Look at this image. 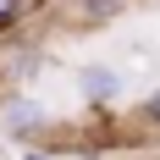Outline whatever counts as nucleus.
I'll return each mask as SVG.
<instances>
[{
	"label": "nucleus",
	"instance_id": "1",
	"mask_svg": "<svg viewBox=\"0 0 160 160\" xmlns=\"http://www.w3.org/2000/svg\"><path fill=\"white\" fill-rule=\"evenodd\" d=\"M122 88H127V83H122V72H116V66H105V61L78 66V94H83V105H99V111H105V105H116V99H122Z\"/></svg>",
	"mask_w": 160,
	"mask_h": 160
},
{
	"label": "nucleus",
	"instance_id": "2",
	"mask_svg": "<svg viewBox=\"0 0 160 160\" xmlns=\"http://www.w3.org/2000/svg\"><path fill=\"white\" fill-rule=\"evenodd\" d=\"M0 116H6V127H11L17 138H33V132L50 127V111L39 99H28L22 88H17V94H0Z\"/></svg>",
	"mask_w": 160,
	"mask_h": 160
},
{
	"label": "nucleus",
	"instance_id": "3",
	"mask_svg": "<svg viewBox=\"0 0 160 160\" xmlns=\"http://www.w3.org/2000/svg\"><path fill=\"white\" fill-rule=\"evenodd\" d=\"M122 11H127V0H66V22H78V28H105Z\"/></svg>",
	"mask_w": 160,
	"mask_h": 160
},
{
	"label": "nucleus",
	"instance_id": "4",
	"mask_svg": "<svg viewBox=\"0 0 160 160\" xmlns=\"http://www.w3.org/2000/svg\"><path fill=\"white\" fill-rule=\"evenodd\" d=\"M28 17H33V0H0V33L22 28Z\"/></svg>",
	"mask_w": 160,
	"mask_h": 160
},
{
	"label": "nucleus",
	"instance_id": "5",
	"mask_svg": "<svg viewBox=\"0 0 160 160\" xmlns=\"http://www.w3.org/2000/svg\"><path fill=\"white\" fill-rule=\"evenodd\" d=\"M138 122L160 132V88H155V94H144V105H138Z\"/></svg>",
	"mask_w": 160,
	"mask_h": 160
},
{
	"label": "nucleus",
	"instance_id": "6",
	"mask_svg": "<svg viewBox=\"0 0 160 160\" xmlns=\"http://www.w3.org/2000/svg\"><path fill=\"white\" fill-rule=\"evenodd\" d=\"M22 160H55V155H50V149H33V144H28V149H22Z\"/></svg>",
	"mask_w": 160,
	"mask_h": 160
}]
</instances>
